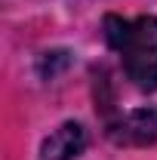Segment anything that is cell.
Here are the masks:
<instances>
[{
  "mask_svg": "<svg viewBox=\"0 0 157 160\" xmlns=\"http://www.w3.org/2000/svg\"><path fill=\"white\" fill-rule=\"evenodd\" d=\"M105 37L123 59L126 77L139 89H157V19L139 16V19H105Z\"/></svg>",
  "mask_w": 157,
  "mask_h": 160,
  "instance_id": "obj_1",
  "label": "cell"
},
{
  "mask_svg": "<svg viewBox=\"0 0 157 160\" xmlns=\"http://www.w3.org/2000/svg\"><path fill=\"white\" fill-rule=\"evenodd\" d=\"M108 136L114 145H129V148H142L157 142V111L154 108H136L129 114H123L117 123L108 126Z\"/></svg>",
  "mask_w": 157,
  "mask_h": 160,
  "instance_id": "obj_2",
  "label": "cell"
},
{
  "mask_svg": "<svg viewBox=\"0 0 157 160\" xmlns=\"http://www.w3.org/2000/svg\"><path fill=\"white\" fill-rule=\"evenodd\" d=\"M86 148V129L80 123H62L40 145V160H74Z\"/></svg>",
  "mask_w": 157,
  "mask_h": 160,
  "instance_id": "obj_3",
  "label": "cell"
}]
</instances>
